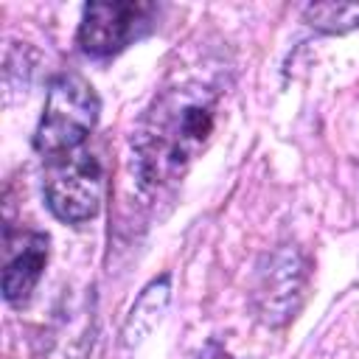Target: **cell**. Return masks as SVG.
<instances>
[{
    "mask_svg": "<svg viewBox=\"0 0 359 359\" xmlns=\"http://www.w3.org/2000/svg\"><path fill=\"white\" fill-rule=\"evenodd\" d=\"M303 20L323 34H345L359 28V3H314L303 8Z\"/></svg>",
    "mask_w": 359,
    "mask_h": 359,
    "instance_id": "9c48e42d",
    "label": "cell"
},
{
    "mask_svg": "<svg viewBox=\"0 0 359 359\" xmlns=\"http://www.w3.org/2000/svg\"><path fill=\"white\" fill-rule=\"evenodd\" d=\"M93 309L87 300H73L56 311L50 328L42 337L36 359H87L93 345Z\"/></svg>",
    "mask_w": 359,
    "mask_h": 359,
    "instance_id": "52a82bcc",
    "label": "cell"
},
{
    "mask_svg": "<svg viewBox=\"0 0 359 359\" xmlns=\"http://www.w3.org/2000/svg\"><path fill=\"white\" fill-rule=\"evenodd\" d=\"M165 303H168V275H163L160 280H151L143 289V294L137 297V303L132 306V311L123 323V331H121L123 345H137L157 325V320L165 311Z\"/></svg>",
    "mask_w": 359,
    "mask_h": 359,
    "instance_id": "ba28073f",
    "label": "cell"
},
{
    "mask_svg": "<svg viewBox=\"0 0 359 359\" xmlns=\"http://www.w3.org/2000/svg\"><path fill=\"white\" fill-rule=\"evenodd\" d=\"M42 163V191L50 213L67 224L90 222L101 208L104 191V171L98 157L87 146H81Z\"/></svg>",
    "mask_w": 359,
    "mask_h": 359,
    "instance_id": "3957f363",
    "label": "cell"
},
{
    "mask_svg": "<svg viewBox=\"0 0 359 359\" xmlns=\"http://www.w3.org/2000/svg\"><path fill=\"white\" fill-rule=\"evenodd\" d=\"M303 280H306V264L297 255V250H280L269 258V266L261 272L255 297H258V311L266 323L280 325L289 317H294L297 300L303 294Z\"/></svg>",
    "mask_w": 359,
    "mask_h": 359,
    "instance_id": "8992f818",
    "label": "cell"
},
{
    "mask_svg": "<svg viewBox=\"0 0 359 359\" xmlns=\"http://www.w3.org/2000/svg\"><path fill=\"white\" fill-rule=\"evenodd\" d=\"M160 8L140 0H112V3H87L76 31V45L93 56L107 59L129 48L135 39L146 36L157 22Z\"/></svg>",
    "mask_w": 359,
    "mask_h": 359,
    "instance_id": "277c9868",
    "label": "cell"
},
{
    "mask_svg": "<svg viewBox=\"0 0 359 359\" xmlns=\"http://www.w3.org/2000/svg\"><path fill=\"white\" fill-rule=\"evenodd\" d=\"M6 266H3V297L11 306H25L48 264V236L39 230H6Z\"/></svg>",
    "mask_w": 359,
    "mask_h": 359,
    "instance_id": "5b68a950",
    "label": "cell"
},
{
    "mask_svg": "<svg viewBox=\"0 0 359 359\" xmlns=\"http://www.w3.org/2000/svg\"><path fill=\"white\" fill-rule=\"evenodd\" d=\"M230 70L219 53H188L151 95L132 135L137 185L160 194L177 185L216 132Z\"/></svg>",
    "mask_w": 359,
    "mask_h": 359,
    "instance_id": "6da1fadb",
    "label": "cell"
},
{
    "mask_svg": "<svg viewBox=\"0 0 359 359\" xmlns=\"http://www.w3.org/2000/svg\"><path fill=\"white\" fill-rule=\"evenodd\" d=\"M202 359H233V356H230V353H224L219 345H210V348L205 351V356H202Z\"/></svg>",
    "mask_w": 359,
    "mask_h": 359,
    "instance_id": "30bf717a",
    "label": "cell"
},
{
    "mask_svg": "<svg viewBox=\"0 0 359 359\" xmlns=\"http://www.w3.org/2000/svg\"><path fill=\"white\" fill-rule=\"evenodd\" d=\"M98 112L101 101L84 76L73 70L53 76L42 107V118L34 132L36 154L42 160H50L65 151L81 149L98 123Z\"/></svg>",
    "mask_w": 359,
    "mask_h": 359,
    "instance_id": "7a4b0ae2",
    "label": "cell"
}]
</instances>
